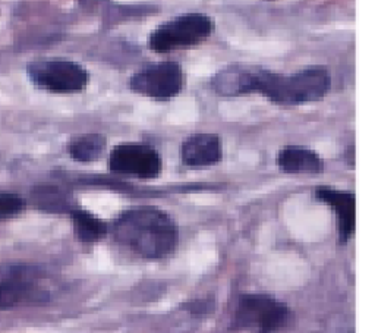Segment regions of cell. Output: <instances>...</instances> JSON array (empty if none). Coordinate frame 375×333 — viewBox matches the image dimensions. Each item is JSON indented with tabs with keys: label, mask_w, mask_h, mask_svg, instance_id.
Segmentation results:
<instances>
[{
	"label": "cell",
	"mask_w": 375,
	"mask_h": 333,
	"mask_svg": "<svg viewBox=\"0 0 375 333\" xmlns=\"http://www.w3.org/2000/svg\"><path fill=\"white\" fill-rule=\"evenodd\" d=\"M113 237L123 248L144 259H162L175 251L179 229L169 214L139 207L122 213L113 225Z\"/></svg>",
	"instance_id": "6da1fadb"
},
{
	"label": "cell",
	"mask_w": 375,
	"mask_h": 333,
	"mask_svg": "<svg viewBox=\"0 0 375 333\" xmlns=\"http://www.w3.org/2000/svg\"><path fill=\"white\" fill-rule=\"evenodd\" d=\"M331 78L327 69L314 67L293 75H280L264 69L245 72L243 93L258 92L280 105H299L324 97Z\"/></svg>",
	"instance_id": "7a4b0ae2"
},
{
	"label": "cell",
	"mask_w": 375,
	"mask_h": 333,
	"mask_svg": "<svg viewBox=\"0 0 375 333\" xmlns=\"http://www.w3.org/2000/svg\"><path fill=\"white\" fill-rule=\"evenodd\" d=\"M290 310L288 305L265 293H247L238 301L232 327L236 330H255L274 333L288 325Z\"/></svg>",
	"instance_id": "3957f363"
},
{
	"label": "cell",
	"mask_w": 375,
	"mask_h": 333,
	"mask_svg": "<svg viewBox=\"0 0 375 333\" xmlns=\"http://www.w3.org/2000/svg\"><path fill=\"white\" fill-rule=\"evenodd\" d=\"M213 33V21L202 14H186L160 25L150 37V47L157 53L197 46Z\"/></svg>",
	"instance_id": "277c9868"
},
{
	"label": "cell",
	"mask_w": 375,
	"mask_h": 333,
	"mask_svg": "<svg viewBox=\"0 0 375 333\" xmlns=\"http://www.w3.org/2000/svg\"><path fill=\"white\" fill-rule=\"evenodd\" d=\"M27 74L35 87L50 93H78L88 85L89 80L82 65L63 59L31 62Z\"/></svg>",
	"instance_id": "5b68a950"
},
{
	"label": "cell",
	"mask_w": 375,
	"mask_h": 333,
	"mask_svg": "<svg viewBox=\"0 0 375 333\" xmlns=\"http://www.w3.org/2000/svg\"><path fill=\"white\" fill-rule=\"evenodd\" d=\"M135 93L154 100H171L184 89L185 75L176 62L151 63L131 76Z\"/></svg>",
	"instance_id": "8992f818"
},
{
	"label": "cell",
	"mask_w": 375,
	"mask_h": 333,
	"mask_svg": "<svg viewBox=\"0 0 375 333\" xmlns=\"http://www.w3.org/2000/svg\"><path fill=\"white\" fill-rule=\"evenodd\" d=\"M114 173L151 179L162 173L163 162L157 150L146 144H121L116 146L109 160Z\"/></svg>",
	"instance_id": "52a82bcc"
},
{
	"label": "cell",
	"mask_w": 375,
	"mask_h": 333,
	"mask_svg": "<svg viewBox=\"0 0 375 333\" xmlns=\"http://www.w3.org/2000/svg\"><path fill=\"white\" fill-rule=\"evenodd\" d=\"M38 278L40 273L34 267H12L8 275L0 279V310L35 300L40 296V288L37 284Z\"/></svg>",
	"instance_id": "ba28073f"
},
{
	"label": "cell",
	"mask_w": 375,
	"mask_h": 333,
	"mask_svg": "<svg viewBox=\"0 0 375 333\" xmlns=\"http://www.w3.org/2000/svg\"><path fill=\"white\" fill-rule=\"evenodd\" d=\"M315 196L333 209L335 219H338L339 239L346 242L355 232V196L347 191L327 187L318 188Z\"/></svg>",
	"instance_id": "9c48e42d"
},
{
	"label": "cell",
	"mask_w": 375,
	"mask_h": 333,
	"mask_svg": "<svg viewBox=\"0 0 375 333\" xmlns=\"http://www.w3.org/2000/svg\"><path fill=\"white\" fill-rule=\"evenodd\" d=\"M180 157L191 168L216 164L222 159V143L214 134H195L180 147Z\"/></svg>",
	"instance_id": "30bf717a"
},
{
	"label": "cell",
	"mask_w": 375,
	"mask_h": 333,
	"mask_svg": "<svg viewBox=\"0 0 375 333\" xmlns=\"http://www.w3.org/2000/svg\"><path fill=\"white\" fill-rule=\"evenodd\" d=\"M277 164L286 173H320L324 168V163L314 150L299 146H289L280 150Z\"/></svg>",
	"instance_id": "8fae6325"
},
{
	"label": "cell",
	"mask_w": 375,
	"mask_h": 333,
	"mask_svg": "<svg viewBox=\"0 0 375 333\" xmlns=\"http://www.w3.org/2000/svg\"><path fill=\"white\" fill-rule=\"evenodd\" d=\"M106 147V138L100 134H85L73 138L68 151L73 160L94 162L97 160Z\"/></svg>",
	"instance_id": "7c38bea8"
},
{
	"label": "cell",
	"mask_w": 375,
	"mask_h": 333,
	"mask_svg": "<svg viewBox=\"0 0 375 333\" xmlns=\"http://www.w3.org/2000/svg\"><path fill=\"white\" fill-rule=\"evenodd\" d=\"M72 222L76 237L84 242L100 241L107 232L105 222L87 210H73Z\"/></svg>",
	"instance_id": "4fadbf2b"
},
{
	"label": "cell",
	"mask_w": 375,
	"mask_h": 333,
	"mask_svg": "<svg viewBox=\"0 0 375 333\" xmlns=\"http://www.w3.org/2000/svg\"><path fill=\"white\" fill-rule=\"evenodd\" d=\"M25 209V201L12 193H0V221L18 216Z\"/></svg>",
	"instance_id": "5bb4252c"
}]
</instances>
